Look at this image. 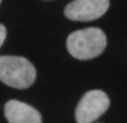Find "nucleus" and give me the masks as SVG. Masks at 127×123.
I'll return each instance as SVG.
<instances>
[{
    "label": "nucleus",
    "mask_w": 127,
    "mask_h": 123,
    "mask_svg": "<svg viewBox=\"0 0 127 123\" xmlns=\"http://www.w3.org/2000/svg\"><path fill=\"white\" fill-rule=\"evenodd\" d=\"M109 8V0H72L65 7L64 13L70 20L92 21L98 19Z\"/></svg>",
    "instance_id": "nucleus-4"
},
{
    "label": "nucleus",
    "mask_w": 127,
    "mask_h": 123,
    "mask_svg": "<svg viewBox=\"0 0 127 123\" xmlns=\"http://www.w3.org/2000/svg\"><path fill=\"white\" fill-rule=\"evenodd\" d=\"M4 117L9 123H42L41 115L35 108L17 100L6 103Z\"/></svg>",
    "instance_id": "nucleus-5"
},
{
    "label": "nucleus",
    "mask_w": 127,
    "mask_h": 123,
    "mask_svg": "<svg viewBox=\"0 0 127 123\" xmlns=\"http://www.w3.org/2000/svg\"><path fill=\"white\" fill-rule=\"evenodd\" d=\"M6 35H7L6 28H4L3 25L0 24V47L2 46V44H3L4 39H6Z\"/></svg>",
    "instance_id": "nucleus-6"
},
{
    "label": "nucleus",
    "mask_w": 127,
    "mask_h": 123,
    "mask_svg": "<svg viewBox=\"0 0 127 123\" xmlns=\"http://www.w3.org/2000/svg\"><path fill=\"white\" fill-rule=\"evenodd\" d=\"M109 97L100 90L88 91L80 99L75 111L77 123H92L100 118L109 108Z\"/></svg>",
    "instance_id": "nucleus-3"
},
{
    "label": "nucleus",
    "mask_w": 127,
    "mask_h": 123,
    "mask_svg": "<svg viewBox=\"0 0 127 123\" xmlns=\"http://www.w3.org/2000/svg\"><path fill=\"white\" fill-rule=\"evenodd\" d=\"M36 69L28 60L19 56H0V81L18 90L31 86Z\"/></svg>",
    "instance_id": "nucleus-2"
},
{
    "label": "nucleus",
    "mask_w": 127,
    "mask_h": 123,
    "mask_svg": "<svg viewBox=\"0 0 127 123\" xmlns=\"http://www.w3.org/2000/svg\"><path fill=\"white\" fill-rule=\"evenodd\" d=\"M107 44L101 29L90 27L71 33L67 37V49L72 57L80 61L92 60L104 52Z\"/></svg>",
    "instance_id": "nucleus-1"
},
{
    "label": "nucleus",
    "mask_w": 127,
    "mask_h": 123,
    "mask_svg": "<svg viewBox=\"0 0 127 123\" xmlns=\"http://www.w3.org/2000/svg\"><path fill=\"white\" fill-rule=\"evenodd\" d=\"M0 2H1V0H0Z\"/></svg>",
    "instance_id": "nucleus-7"
}]
</instances>
